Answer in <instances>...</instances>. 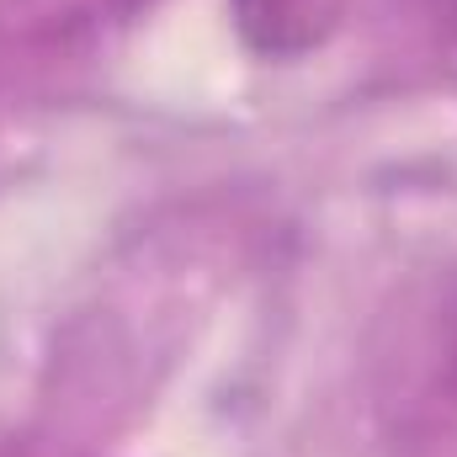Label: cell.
Instances as JSON below:
<instances>
[{
    "label": "cell",
    "mask_w": 457,
    "mask_h": 457,
    "mask_svg": "<svg viewBox=\"0 0 457 457\" xmlns=\"http://www.w3.org/2000/svg\"><path fill=\"white\" fill-rule=\"evenodd\" d=\"M228 11H234V27L250 54L303 59L330 37L341 0H228Z\"/></svg>",
    "instance_id": "1"
},
{
    "label": "cell",
    "mask_w": 457,
    "mask_h": 457,
    "mask_svg": "<svg viewBox=\"0 0 457 457\" xmlns=\"http://www.w3.org/2000/svg\"><path fill=\"white\" fill-rule=\"evenodd\" d=\"M426 5H431L436 16H457V0H426Z\"/></svg>",
    "instance_id": "2"
}]
</instances>
